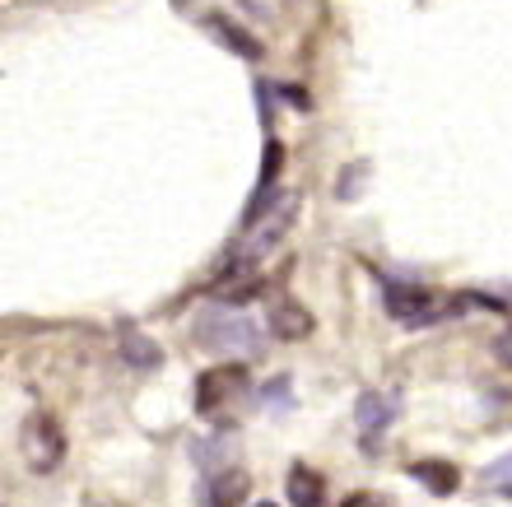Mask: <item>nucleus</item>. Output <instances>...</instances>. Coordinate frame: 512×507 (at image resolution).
<instances>
[{
    "label": "nucleus",
    "instance_id": "nucleus-7",
    "mask_svg": "<svg viewBox=\"0 0 512 507\" xmlns=\"http://www.w3.org/2000/svg\"><path fill=\"white\" fill-rule=\"evenodd\" d=\"M289 498H294V507H322L326 503V484H322V475L312 466H294L289 470Z\"/></svg>",
    "mask_w": 512,
    "mask_h": 507
},
{
    "label": "nucleus",
    "instance_id": "nucleus-10",
    "mask_svg": "<svg viewBox=\"0 0 512 507\" xmlns=\"http://www.w3.org/2000/svg\"><path fill=\"white\" fill-rule=\"evenodd\" d=\"M480 489L485 494H499V498H512V452H503L499 461H489L480 470Z\"/></svg>",
    "mask_w": 512,
    "mask_h": 507
},
{
    "label": "nucleus",
    "instance_id": "nucleus-15",
    "mask_svg": "<svg viewBox=\"0 0 512 507\" xmlns=\"http://www.w3.org/2000/svg\"><path fill=\"white\" fill-rule=\"evenodd\" d=\"M256 507H275V503H256Z\"/></svg>",
    "mask_w": 512,
    "mask_h": 507
},
{
    "label": "nucleus",
    "instance_id": "nucleus-4",
    "mask_svg": "<svg viewBox=\"0 0 512 507\" xmlns=\"http://www.w3.org/2000/svg\"><path fill=\"white\" fill-rule=\"evenodd\" d=\"M354 419H359V442H364V452H382V433H387V424L396 419V401L382 396V391H364L359 405H354Z\"/></svg>",
    "mask_w": 512,
    "mask_h": 507
},
{
    "label": "nucleus",
    "instance_id": "nucleus-13",
    "mask_svg": "<svg viewBox=\"0 0 512 507\" xmlns=\"http://www.w3.org/2000/svg\"><path fill=\"white\" fill-rule=\"evenodd\" d=\"M345 507H387V498H368V494H354Z\"/></svg>",
    "mask_w": 512,
    "mask_h": 507
},
{
    "label": "nucleus",
    "instance_id": "nucleus-14",
    "mask_svg": "<svg viewBox=\"0 0 512 507\" xmlns=\"http://www.w3.org/2000/svg\"><path fill=\"white\" fill-rule=\"evenodd\" d=\"M173 5H177V10H182V5H191V0H173Z\"/></svg>",
    "mask_w": 512,
    "mask_h": 507
},
{
    "label": "nucleus",
    "instance_id": "nucleus-5",
    "mask_svg": "<svg viewBox=\"0 0 512 507\" xmlns=\"http://www.w3.org/2000/svg\"><path fill=\"white\" fill-rule=\"evenodd\" d=\"M247 470H219L215 480L201 489V503L205 507H238V503H247Z\"/></svg>",
    "mask_w": 512,
    "mask_h": 507
},
{
    "label": "nucleus",
    "instance_id": "nucleus-11",
    "mask_svg": "<svg viewBox=\"0 0 512 507\" xmlns=\"http://www.w3.org/2000/svg\"><path fill=\"white\" fill-rule=\"evenodd\" d=\"M270 331L280 335V340H294V335H308L312 321L303 317V307H280L275 317H270Z\"/></svg>",
    "mask_w": 512,
    "mask_h": 507
},
{
    "label": "nucleus",
    "instance_id": "nucleus-1",
    "mask_svg": "<svg viewBox=\"0 0 512 507\" xmlns=\"http://www.w3.org/2000/svg\"><path fill=\"white\" fill-rule=\"evenodd\" d=\"M191 340L215 359H256L266 349V331L233 303H210L191 317Z\"/></svg>",
    "mask_w": 512,
    "mask_h": 507
},
{
    "label": "nucleus",
    "instance_id": "nucleus-6",
    "mask_svg": "<svg viewBox=\"0 0 512 507\" xmlns=\"http://www.w3.org/2000/svg\"><path fill=\"white\" fill-rule=\"evenodd\" d=\"M410 475H415V480L424 484L433 498L457 494V484H461V470L452 466V461H415V466H410Z\"/></svg>",
    "mask_w": 512,
    "mask_h": 507
},
{
    "label": "nucleus",
    "instance_id": "nucleus-9",
    "mask_svg": "<svg viewBox=\"0 0 512 507\" xmlns=\"http://www.w3.org/2000/svg\"><path fill=\"white\" fill-rule=\"evenodd\" d=\"M117 340H122L126 363H135V368H159V363H163V349L154 345L149 335L135 331V326H122V331H117Z\"/></svg>",
    "mask_w": 512,
    "mask_h": 507
},
{
    "label": "nucleus",
    "instance_id": "nucleus-12",
    "mask_svg": "<svg viewBox=\"0 0 512 507\" xmlns=\"http://www.w3.org/2000/svg\"><path fill=\"white\" fill-rule=\"evenodd\" d=\"M494 359H499L503 368H512V326L499 335V340H494Z\"/></svg>",
    "mask_w": 512,
    "mask_h": 507
},
{
    "label": "nucleus",
    "instance_id": "nucleus-8",
    "mask_svg": "<svg viewBox=\"0 0 512 507\" xmlns=\"http://www.w3.org/2000/svg\"><path fill=\"white\" fill-rule=\"evenodd\" d=\"M210 33H215V38L224 42L233 56H243V61H256V56H261V42H256L247 28L233 24V19H219V14H215V19H210Z\"/></svg>",
    "mask_w": 512,
    "mask_h": 507
},
{
    "label": "nucleus",
    "instance_id": "nucleus-3",
    "mask_svg": "<svg viewBox=\"0 0 512 507\" xmlns=\"http://www.w3.org/2000/svg\"><path fill=\"white\" fill-rule=\"evenodd\" d=\"M19 442H24L28 470H38V475H52L61 466V456H66V433H61V424L52 414H28Z\"/></svg>",
    "mask_w": 512,
    "mask_h": 507
},
{
    "label": "nucleus",
    "instance_id": "nucleus-2",
    "mask_svg": "<svg viewBox=\"0 0 512 507\" xmlns=\"http://www.w3.org/2000/svg\"><path fill=\"white\" fill-rule=\"evenodd\" d=\"M382 303H387V317L396 321V326H410V331H419V326L447 321L452 312H457V307L471 303V298H457V303H447V298H438L433 289H424V284L387 280V284H382Z\"/></svg>",
    "mask_w": 512,
    "mask_h": 507
}]
</instances>
